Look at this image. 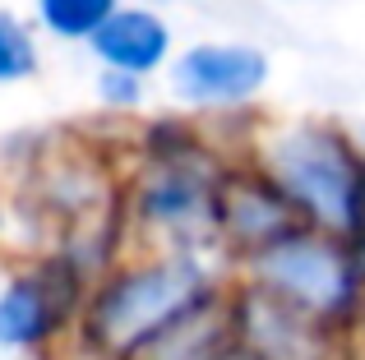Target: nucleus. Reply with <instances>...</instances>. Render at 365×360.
I'll use <instances>...</instances> for the list:
<instances>
[{
    "instance_id": "nucleus-14",
    "label": "nucleus",
    "mask_w": 365,
    "mask_h": 360,
    "mask_svg": "<svg viewBox=\"0 0 365 360\" xmlns=\"http://www.w3.org/2000/svg\"><path fill=\"white\" fill-rule=\"evenodd\" d=\"M213 360H255V356H250V351H241L236 342H227V346H222V351H217Z\"/></svg>"
},
{
    "instance_id": "nucleus-5",
    "label": "nucleus",
    "mask_w": 365,
    "mask_h": 360,
    "mask_svg": "<svg viewBox=\"0 0 365 360\" xmlns=\"http://www.w3.org/2000/svg\"><path fill=\"white\" fill-rule=\"evenodd\" d=\"M236 277L268 291L273 300L338 328L361 333L365 319V250L351 235H333L319 226H292L282 240L236 268Z\"/></svg>"
},
{
    "instance_id": "nucleus-12",
    "label": "nucleus",
    "mask_w": 365,
    "mask_h": 360,
    "mask_svg": "<svg viewBox=\"0 0 365 360\" xmlns=\"http://www.w3.org/2000/svg\"><path fill=\"white\" fill-rule=\"evenodd\" d=\"M37 70H42L37 28L24 14H14V9H0V88L28 83Z\"/></svg>"
},
{
    "instance_id": "nucleus-6",
    "label": "nucleus",
    "mask_w": 365,
    "mask_h": 360,
    "mask_svg": "<svg viewBox=\"0 0 365 360\" xmlns=\"http://www.w3.org/2000/svg\"><path fill=\"white\" fill-rule=\"evenodd\" d=\"M162 79L176 111L204 120L241 153L273 83V55L250 37H199L171 55Z\"/></svg>"
},
{
    "instance_id": "nucleus-16",
    "label": "nucleus",
    "mask_w": 365,
    "mask_h": 360,
    "mask_svg": "<svg viewBox=\"0 0 365 360\" xmlns=\"http://www.w3.org/2000/svg\"><path fill=\"white\" fill-rule=\"evenodd\" d=\"M356 245L365 250V194H361V226H356Z\"/></svg>"
},
{
    "instance_id": "nucleus-7",
    "label": "nucleus",
    "mask_w": 365,
    "mask_h": 360,
    "mask_svg": "<svg viewBox=\"0 0 365 360\" xmlns=\"http://www.w3.org/2000/svg\"><path fill=\"white\" fill-rule=\"evenodd\" d=\"M88 287L93 282L51 250H33L9 263L0 277V351L56 360L74 333Z\"/></svg>"
},
{
    "instance_id": "nucleus-11",
    "label": "nucleus",
    "mask_w": 365,
    "mask_h": 360,
    "mask_svg": "<svg viewBox=\"0 0 365 360\" xmlns=\"http://www.w3.org/2000/svg\"><path fill=\"white\" fill-rule=\"evenodd\" d=\"M116 9L120 0H33V28L51 42L88 46Z\"/></svg>"
},
{
    "instance_id": "nucleus-9",
    "label": "nucleus",
    "mask_w": 365,
    "mask_h": 360,
    "mask_svg": "<svg viewBox=\"0 0 365 360\" xmlns=\"http://www.w3.org/2000/svg\"><path fill=\"white\" fill-rule=\"evenodd\" d=\"M292 226H301L296 208L282 198L255 162L236 157L227 171L222 198H217V250H222L227 268H245L255 254H264L273 240H282Z\"/></svg>"
},
{
    "instance_id": "nucleus-1",
    "label": "nucleus",
    "mask_w": 365,
    "mask_h": 360,
    "mask_svg": "<svg viewBox=\"0 0 365 360\" xmlns=\"http://www.w3.org/2000/svg\"><path fill=\"white\" fill-rule=\"evenodd\" d=\"M125 144V180H120V217L134 250L162 254H208L217 250V198L227 171L241 153L217 129L185 111L139 116ZM227 263V259H222Z\"/></svg>"
},
{
    "instance_id": "nucleus-3",
    "label": "nucleus",
    "mask_w": 365,
    "mask_h": 360,
    "mask_svg": "<svg viewBox=\"0 0 365 360\" xmlns=\"http://www.w3.org/2000/svg\"><path fill=\"white\" fill-rule=\"evenodd\" d=\"M0 171L9 180V226H28L33 250H46L56 235L120 213L125 144L33 129L0 139Z\"/></svg>"
},
{
    "instance_id": "nucleus-4",
    "label": "nucleus",
    "mask_w": 365,
    "mask_h": 360,
    "mask_svg": "<svg viewBox=\"0 0 365 360\" xmlns=\"http://www.w3.org/2000/svg\"><path fill=\"white\" fill-rule=\"evenodd\" d=\"M245 162L282 189L305 226L356 240L365 194V144L351 125L333 116H268L250 125Z\"/></svg>"
},
{
    "instance_id": "nucleus-8",
    "label": "nucleus",
    "mask_w": 365,
    "mask_h": 360,
    "mask_svg": "<svg viewBox=\"0 0 365 360\" xmlns=\"http://www.w3.org/2000/svg\"><path fill=\"white\" fill-rule=\"evenodd\" d=\"M232 342L255 360H356V337L273 300L268 291L232 277L227 291Z\"/></svg>"
},
{
    "instance_id": "nucleus-19",
    "label": "nucleus",
    "mask_w": 365,
    "mask_h": 360,
    "mask_svg": "<svg viewBox=\"0 0 365 360\" xmlns=\"http://www.w3.org/2000/svg\"><path fill=\"white\" fill-rule=\"evenodd\" d=\"M153 5H171V0H153Z\"/></svg>"
},
{
    "instance_id": "nucleus-18",
    "label": "nucleus",
    "mask_w": 365,
    "mask_h": 360,
    "mask_svg": "<svg viewBox=\"0 0 365 360\" xmlns=\"http://www.w3.org/2000/svg\"><path fill=\"white\" fill-rule=\"evenodd\" d=\"M356 134H361V144H365V125H361V129H356Z\"/></svg>"
},
{
    "instance_id": "nucleus-15",
    "label": "nucleus",
    "mask_w": 365,
    "mask_h": 360,
    "mask_svg": "<svg viewBox=\"0 0 365 360\" xmlns=\"http://www.w3.org/2000/svg\"><path fill=\"white\" fill-rule=\"evenodd\" d=\"M0 235H9V203H5V194H0Z\"/></svg>"
},
{
    "instance_id": "nucleus-17",
    "label": "nucleus",
    "mask_w": 365,
    "mask_h": 360,
    "mask_svg": "<svg viewBox=\"0 0 365 360\" xmlns=\"http://www.w3.org/2000/svg\"><path fill=\"white\" fill-rule=\"evenodd\" d=\"M356 360H365V342H356Z\"/></svg>"
},
{
    "instance_id": "nucleus-13",
    "label": "nucleus",
    "mask_w": 365,
    "mask_h": 360,
    "mask_svg": "<svg viewBox=\"0 0 365 360\" xmlns=\"http://www.w3.org/2000/svg\"><path fill=\"white\" fill-rule=\"evenodd\" d=\"M93 92H98L102 116H111L116 125L120 120H139L143 107H148V79H134V74H120V70H98Z\"/></svg>"
},
{
    "instance_id": "nucleus-10",
    "label": "nucleus",
    "mask_w": 365,
    "mask_h": 360,
    "mask_svg": "<svg viewBox=\"0 0 365 360\" xmlns=\"http://www.w3.org/2000/svg\"><path fill=\"white\" fill-rule=\"evenodd\" d=\"M176 51V23L153 0H120V9L88 42V55L98 60V70H120L148 83L167 74Z\"/></svg>"
},
{
    "instance_id": "nucleus-2",
    "label": "nucleus",
    "mask_w": 365,
    "mask_h": 360,
    "mask_svg": "<svg viewBox=\"0 0 365 360\" xmlns=\"http://www.w3.org/2000/svg\"><path fill=\"white\" fill-rule=\"evenodd\" d=\"M236 272L208 254L125 250L88 287L56 360H139L153 342L227 300Z\"/></svg>"
}]
</instances>
